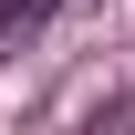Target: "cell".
Masks as SVG:
<instances>
[{
    "instance_id": "6da1fadb",
    "label": "cell",
    "mask_w": 135,
    "mask_h": 135,
    "mask_svg": "<svg viewBox=\"0 0 135 135\" xmlns=\"http://www.w3.org/2000/svg\"><path fill=\"white\" fill-rule=\"evenodd\" d=\"M52 11H62V0H21V31H31V21H52Z\"/></svg>"
},
{
    "instance_id": "7a4b0ae2",
    "label": "cell",
    "mask_w": 135,
    "mask_h": 135,
    "mask_svg": "<svg viewBox=\"0 0 135 135\" xmlns=\"http://www.w3.org/2000/svg\"><path fill=\"white\" fill-rule=\"evenodd\" d=\"M11 31H21V0H0V42H11Z\"/></svg>"
}]
</instances>
